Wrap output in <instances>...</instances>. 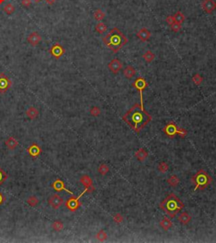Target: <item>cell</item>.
<instances>
[{"mask_svg":"<svg viewBox=\"0 0 216 243\" xmlns=\"http://www.w3.org/2000/svg\"><path fill=\"white\" fill-rule=\"evenodd\" d=\"M90 113L92 116L97 117V116H99L101 115V109H100V108L96 107V106H94V107H92L90 108Z\"/></svg>","mask_w":216,"mask_h":243,"instance_id":"8d00e7d4","label":"cell"},{"mask_svg":"<svg viewBox=\"0 0 216 243\" xmlns=\"http://www.w3.org/2000/svg\"><path fill=\"white\" fill-rule=\"evenodd\" d=\"M191 181L195 185L194 191H196L198 189L200 191H203L206 187H208V185L212 183L213 179L204 169H200L199 171H198L195 175H192L191 178Z\"/></svg>","mask_w":216,"mask_h":243,"instance_id":"277c9868","label":"cell"},{"mask_svg":"<svg viewBox=\"0 0 216 243\" xmlns=\"http://www.w3.org/2000/svg\"><path fill=\"white\" fill-rule=\"evenodd\" d=\"M34 1H35V2H36V3H39V2H40V1H41V0H34Z\"/></svg>","mask_w":216,"mask_h":243,"instance_id":"f6af8a7d","label":"cell"},{"mask_svg":"<svg viewBox=\"0 0 216 243\" xmlns=\"http://www.w3.org/2000/svg\"><path fill=\"white\" fill-rule=\"evenodd\" d=\"M96 239L99 241H102V242L104 241H106L107 239V234H106V231H103V230L99 231L97 234H96Z\"/></svg>","mask_w":216,"mask_h":243,"instance_id":"836d02e7","label":"cell"},{"mask_svg":"<svg viewBox=\"0 0 216 243\" xmlns=\"http://www.w3.org/2000/svg\"><path fill=\"white\" fill-rule=\"evenodd\" d=\"M95 31L98 33H100V34H103V33H105L107 31V26L104 23L100 22V23H98L97 25H95Z\"/></svg>","mask_w":216,"mask_h":243,"instance_id":"1f68e13d","label":"cell"},{"mask_svg":"<svg viewBox=\"0 0 216 243\" xmlns=\"http://www.w3.org/2000/svg\"><path fill=\"white\" fill-rule=\"evenodd\" d=\"M160 226L163 229L164 231H168L170 230L172 226V222L171 221V219L167 217H164L162 218V220L160 222Z\"/></svg>","mask_w":216,"mask_h":243,"instance_id":"603a6c76","label":"cell"},{"mask_svg":"<svg viewBox=\"0 0 216 243\" xmlns=\"http://www.w3.org/2000/svg\"><path fill=\"white\" fill-rule=\"evenodd\" d=\"M5 145H6V147H7L9 150H14V149H15L17 147H18L19 142H18V141H17L15 138H14L13 136H9L8 139L5 141Z\"/></svg>","mask_w":216,"mask_h":243,"instance_id":"d6986e66","label":"cell"},{"mask_svg":"<svg viewBox=\"0 0 216 243\" xmlns=\"http://www.w3.org/2000/svg\"><path fill=\"white\" fill-rule=\"evenodd\" d=\"M133 131L139 133L152 120L151 115L139 103L134 104L122 117Z\"/></svg>","mask_w":216,"mask_h":243,"instance_id":"6da1fadb","label":"cell"},{"mask_svg":"<svg viewBox=\"0 0 216 243\" xmlns=\"http://www.w3.org/2000/svg\"><path fill=\"white\" fill-rule=\"evenodd\" d=\"M177 219H178V221L182 223V225H188V224H189V222L191 221L192 217L189 215L188 213H187V212H183V213H182V214H180L179 217L177 218Z\"/></svg>","mask_w":216,"mask_h":243,"instance_id":"7402d4cb","label":"cell"},{"mask_svg":"<svg viewBox=\"0 0 216 243\" xmlns=\"http://www.w3.org/2000/svg\"><path fill=\"white\" fill-rule=\"evenodd\" d=\"M109 166L106 164H102L98 167V172L101 174L102 175H106V174L109 172Z\"/></svg>","mask_w":216,"mask_h":243,"instance_id":"f546056e","label":"cell"},{"mask_svg":"<svg viewBox=\"0 0 216 243\" xmlns=\"http://www.w3.org/2000/svg\"><path fill=\"white\" fill-rule=\"evenodd\" d=\"M8 174L6 173L4 169L0 167V186L3 185L4 182H5V181L8 179Z\"/></svg>","mask_w":216,"mask_h":243,"instance_id":"d590c367","label":"cell"},{"mask_svg":"<svg viewBox=\"0 0 216 243\" xmlns=\"http://www.w3.org/2000/svg\"><path fill=\"white\" fill-rule=\"evenodd\" d=\"M158 169H159L160 172H161V173H166V172H167L168 169H169V165L166 162H160L159 165H158Z\"/></svg>","mask_w":216,"mask_h":243,"instance_id":"e575fe53","label":"cell"},{"mask_svg":"<svg viewBox=\"0 0 216 243\" xmlns=\"http://www.w3.org/2000/svg\"><path fill=\"white\" fill-rule=\"evenodd\" d=\"M93 16H94V19L95 20V21H102L105 17H106V14L102 11L101 8H97L95 11L94 12V15H93Z\"/></svg>","mask_w":216,"mask_h":243,"instance_id":"484cf974","label":"cell"},{"mask_svg":"<svg viewBox=\"0 0 216 243\" xmlns=\"http://www.w3.org/2000/svg\"><path fill=\"white\" fill-rule=\"evenodd\" d=\"M132 86L136 88L138 91L139 92V94H140V105L141 107L143 108V91L148 87V82L143 77H138L136 78L134 82L132 83Z\"/></svg>","mask_w":216,"mask_h":243,"instance_id":"52a82bcc","label":"cell"},{"mask_svg":"<svg viewBox=\"0 0 216 243\" xmlns=\"http://www.w3.org/2000/svg\"><path fill=\"white\" fill-rule=\"evenodd\" d=\"M166 22H167L169 25H171L173 22H175L174 18H173V15H169V16L166 17Z\"/></svg>","mask_w":216,"mask_h":243,"instance_id":"b9f144b4","label":"cell"},{"mask_svg":"<svg viewBox=\"0 0 216 243\" xmlns=\"http://www.w3.org/2000/svg\"><path fill=\"white\" fill-rule=\"evenodd\" d=\"M192 81L193 82V83L195 84L196 86H199L201 85L203 82H204V78L202 75H200L199 74H195L192 77Z\"/></svg>","mask_w":216,"mask_h":243,"instance_id":"d6a6232c","label":"cell"},{"mask_svg":"<svg viewBox=\"0 0 216 243\" xmlns=\"http://www.w3.org/2000/svg\"><path fill=\"white\" fill-rule=\"evenodd\" d=\"M108 68H109L111 72H112L113 74H118L119 71L122 69V62L120 61L118 58H113L112 60H111L109 62Z\"/></svg>","mask_w":216,"mask_h":243,"instance_id":"4fadbf2b","label":"cell"},{"mask_svg":"<svg viewBox=\"0 0 216 243\" xmlns=\"http://www.w3.org/2000/svg\"><path fill=\"white\" fill-rule=\"evenodd\" d=\"M25 115H27L29 119L31 120H35L39 116V111L37 108L35 107H30L25 112Z\"/></svg>","mask_w":216,"mask_h":243,"instance_id":"ffe728a7","label":"cell"},{"mask_svg":"<svg viewBox=\"0 0 216 243\" xmlns=\"http://www.w3.org/2000/svg\"><path fill=\"white\" fill-rule=\"evenodd\" d=\"M5 201H6V198H5V196H4V194L2 193L1 191H0V206H2L4 202H5Z\"/></svg>","mask_w":216,"mask_h":243,"instance_id":"60d3db41","label":"cell"},{"mask_svg":"<svg viewBox=\"0 0 216 243\" xmlns=\"http://www.w3.org/2000/svg\"><path fill=\"white\" fill-rule=\"evenodd\" d=\"M113 221L117 224H120L123 221V217L121 214H116L113 216Z\"/></svg>","mask_w":216,"mask_h":243,"instance_id":"f35d334b","label":"cell"},{"mask_svg":"<svg viewBox=\"0 0 216 243\" xmlns=\"http://www.w3.org/2000/svg\"><path fill=\"white\" fill-rule=\"evenodd\" d=\"M173 18H174L175 22H177L179 24H182L185 21V19H186L185 15L181 11H177L175 15H173Z\"/></svg>","mask_w":216,"mask_h":243,"instance_id":"4316f807","label":"cell"},{"mask_svg":"<svg viewBox=\"0 0 216 243\" xmlns=\"http://www.w3.org/2000/svg\"><path fill=\"white\" fill-rule=\"evenodd\" d=\"M26 202L28 203L29 205L31 207H36L38 205V203H39V199L36 197V196H31V197H29L28 199L26 200Z\"/></svg>","mask_w":216,"mask_h":243,"instance_id":"f1b7e54d","label":"cell"},{"mask_svg":"<svg viewBox=\"0 0 216 243\" xmlns=\"http://www.w3.org/2000/svg\"><path fill=\"white\" fill-rule=\"evenodd\" d=\"M5 2V0H0V4H3Z\"/></svg>","mask_w":216,"mask_h":243,"instance_id":"ee69618b","label":"cell"},{"mask_svg":"<svg viewBox=\"0 0 216 243\" xmlns=\"http://www.w3.org/2000/svg\"><path fill=\"white\" fill-rule=\"evenodd\" d=\"M184 203L174 193L168 195L162 202L160 203V208L169 215L171 218H174L182 209H183Z\"/></svg>","mask_w":216,"mask_h":243,"instance_id":"3957f363","label":"cell"},{"mask_svg":"<svg viewBox=\"0 0 216 243\" xmlns=\"http://www.w3.org/2000/svg\"><path fill=\"white\" fill-rule=\"evenodd\" d=\"M45 2L47 3V4H48V5L52 6V5H53V4H55L56 0H45Z\"/></svg>","mask_w":216,"mask_h":243,"instance_id":"7bdbcfd3","label":"cell"},{"mask_svg":"<svg viewBox=\"0 0 216 243\" xmlns=\"http://www.w3.org/2000/svg\"><path fill=\"white\" fill-rule=\"evenodd\" d=\"M86 192H87V191H86V189H85V191H84L79 196H78L77 198L72 197V198H69L65 202L66 208H67L69 211H71V212H75L79 207L81 206V203L79 202V199H80L82 196H83L85 193H86Z\"/></svg>","mask_w":216,"mask_h":243,"instance_id":"8992f818","label":"cell"},{"mask_svg":"<svg viewBox=\"0 0 216 243\" xmlns=\"http://www.w3.org/2000/svg\"><path fill=\"white\" fill-rule=\"evenodd\" d=\"M163 132L169 138H174L176 135H179L182 138H184L188 134V131L185 129L178 127L173 121L166 124V125L163 128Z\"/></svg>","mask_w":216,"mask_h":243,"instance_id":"5b68a950","label":"cell"},{"mask_svg":"<svg viewBox=\"0 0 216 243\" xmlns=\"http://www.w3.org/2000/svg\"><path fill=\"white\" fill-rule=\"evenodd\" d=\"M52 187H53V189L54 190V191H56L57 192H60V191H65L66 192L71 194V195H73V191H69V190L66 187L65 183L63 182V181H62L61 179H57V180L52 184Z\"/></svg>","mask_w":216,"mask_h":243,"instance_id":"7c38bea8","label":"cell"},{"mask_svg":"<svg viewBox=\"0 0 216 243\" xmlns=\"http://www.w3.org/2000/svg\"><path fill=\"white\" fill-rule=\"evenodd\" d=\"M148 152L144 148L139 149L137 152H135V158L140 162H143L148 158Z\"/></svg>","mask_w":216,"mask_h":243,"instance_id":"44dd1931","label":"cell"},{"mask_svg":"<svg viewBox=\"0 0 216 243\" xmlns=\"http://www.w3.org/2000/svg\"><path fill=\"white\" fill-rule=\"evenodd\" d=\"M50 54L53 56V58L56 59H59L63 54H65V48L59 43H55L54 45L52 46V48L49 50Z\"/></svg>","mask_w":216,"mask_h":243,"instance_id":"9c48e42d","label":"cell"},{"mask_svg":"<svg viewBox=\"0 0 216 243\" xmlns=\"http://www.w3.org/2000/svg\"><path fill=\"white\" fill-rule=\"evenodd\" d=\"M102 41L105 45L107 46L113 53L116 54L122 49L123 46L126 45L128 40L120 30L114 27L111 30L106 36L102 38Z\"/></svg>","mask_w":216,"mask_h":243,"instance_id":"7a4b0ae2","label":"cell"},{"mask_svg":"<svg viewBox=\"0 0 216 243\" xmlns=\"http://www.w3.org/2000/svg\"><path fill=\"white\" fill-rule=\"evenodd\" d=\"M170 26L171 31H173L174 32H178L182 29V24H179L177 22H173L171 25H170Z\"/></svg>","mask_w":216,"mask_h":243,"instance_id":"74e56055","label":"cell"},{"mask_svg":"<svg viewBox=\"0 0 216 243\" xmlns=\"http://www.w3.org/2000/svg\"><path fill=\"white\" fill-rule=\"evenodd\" d=\"M52 227H53V229L54 231H61L63 229L64 225H63V223L62 222L61 220H56V221H54L53 223Z\"/></svg>","mask_w":216,"mask_h":243,"instance_id":"4dcf8cb0","label":"cell"},{"mask_svg":"<svg viewBox=\"0 0 216 243\" xmlns=\"http://www.w3.org/2000/svg\"><path fill=\"white\" fill-rule=\"evenodd\" d=\"M167 183L171 187H176L180 183V180L176 175H171L167 179Z\"/></svg>","mask_w":216,"mask_h":243,"instance_id":"d4e9b609","label":"cell"},{"mask_svg":"<svg viewBox=\"0 0 216 243\" xmlns=\"http://www.w3.org/2000/svg\"><path fill=\"white\" fill-rule=\"evenodd\" d=\"M12 86V82L8 78V75L4 73H0V93L4 94L8 91V89Z\"/></svg>","mask_w":216,"mask_h":243,"instance_id":"ba28073f","label":"cell"},{"mask_svg":"<svg viewBox=\"0 0 216 243\" xmlns=\"http://www.w3.org/2000/svg\"><path fill=\"white\" fill-rule=\"evenodd\" d=\"M21 4L24 6V8H30L31 5V0H22Z\"/></svg>","mask_w":216,"mask_h":243,"instance_id":"ab89813d","label":"cell"},{"mask_svg":"<svg viewBox=\"0 0 216 243\" xmlns=\"http://www.w3.org/2000/svg\"><path fill=\"white\" fill-rule=\"evenodd\" d=\"M136 75V70L131 65H127L123 70V75L124 77L127 79H132Z\"/></svg>","mask_w":216,"mask_h":243,"instance_id":"ac0fdd59","label":"cell"},{"mask_svg":"<svg viewBox=\"0 0 216 243\" xmlns=\"http://www.w3.org/2000/svg\"><path fill=\"white\" fill-rule=\"evenodd\" d=\"M79 181L81 183L82 185L85 187L86 191L88 193H91L95 191V186L93 185V181H92V179L89 176V175H83L80 178Z\"/></svg>","mask_w":216,"mask_h":243,"instance_id":"8fae6325","label":"cell"},{"mask_svg":"<svg viewBox=\"0 0 216 243\" xmlns=\"http://www.w3.org/2000/svg\"><path fill=\"white\" fill-rule=\"evenodd\" d=\"M143 58L147 63H150L155 58V54L150 50H148L143 54Z\"/></svg>","mask_w":216,"mask_h":243,"instance_id":"cb8c5ba5","label":"cell"},{"mask_svg":"<svg viewBox=\"0 0 216 243\" xmlns=\"http://www.w3.org/2000/svg\"><path fill=\"white\" fill-rule=\"evenodd\" d=\"M48 203L54 209H58L64 203V200L58 194H53L49 198Z\"/></svg>","mask_w":216,"mask_h":243,"instance_id":"30bf717a","label":"cell"},{"mask_svg":"<svg viewBox=\"0 0 216 243\" xmlns=\"http://www.w3.org/2000/svg\"><path fill=\"white\" fill-rule=\"evenodd\" d=\"M202 8L208 14H212L216 9V2L214 0H204L201 4Z\"/></svg>","mask_w":216,"mask_h":243,"instance_id":"5bb4252c","label":"cell"},{"mask_svg":"<svg viewBox=\"0 0 216 243\" xmlns=\"http://www.w3.org/2000/svg\"><path fill=\"white\" fill-rule=\"evenodd\" d=\"M137 37H139L142 42H147L149 41V39L150 38L151 33L146 28H142L137 32Z\"/></svg>","mask_w":216,"mask_h":243,"instance_id":"e0dca14e","label":"cell"},{"mask_svg":"<svg viewBox=\"0 0 216 243\" xmlns=\"http://www.w3.org/2000/svg\"><path fill=\"white\" fill-rule=\"evenodd\" d=\"M41 40H42V37L37 32H33L27 37V42L32 47H37L41 42Z\"/></svg>","mask_w":216,"mask_h":243,"instance_id":"9a60e30c","label":"cell"},{"mask_svg":"<svg viewBox=\"0 0 216 243\" xmlns=\"http://www.w3.org/2000/svg\"><path fill=\"white\" fill-rule=\"evenodd\" d=\"M26 151L30 154V156H31L32 158H37L41 153L42 149H41V147L37 144V143L33 142L32 144L27 148Z\"/></svg>","mask_w":216,"mask_h":243,"instance_id":"2e32d148","label":"cell"},{"mask_svg":"<svg viewBox=\"0 0 216 243\" xmlns=\"http://www.w3.org/2000/svg\"><path fill=\"white\" fill-rule=\"evenodd\" d=\"M3 10L7 15H12L13 13L15 11V7L12 4L9 3V4H7L4 5V8H3Z\"/></svg>","mask_w":216,"mask_h":243,"instance_id":"83f0119b","label":"cell"}]
</instances>
